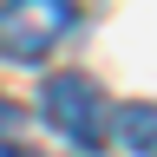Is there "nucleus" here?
I'll use <instances>...</instances> for the list:
<instances>
[{"instance_id":"nucleus-1","label":"nucleus","mask_w":157,"mask_h":157,"mask_svg":"<svg viewBox=\"0 0 157 157\" xmlns=\"http://www.w3.org/2000/svg\"><path fill=\"white\" fill-rule=\"evenodd\" d=\"M39 118L78 151H105L111 144V105L85 72H52L39 85Z\"/></svg>"},{"instance_id":"nucleus-2","label":"nucleus","mask_w":157,"mask_h":157,"mask_svg":"<svg viewBox=\"0 0 157 157\" xmlns=\"http://www.w3.org/2000/svg\"><path fill=\"white\" fill-rule=\"evenodd\" d=\"M72 20H78L72 0H0V59L7 66L46 59L72 33Z\"/></svg>"},{"instance_id":"nucleus-3","label":"nucleus","mask_w":157,"mask_h":157,"mask_svg":"<svg viewBox=\"0 0 157 157\" xmlns=\"http://www.w3.org/2000/svg\"><path fill=\"white\" fill-rule=\"evenodd\" d=\"M111 124H118V137H124L137 157H157V105H124Z\"/></svg>"},{"instance_id":"nucleus-4","label":"nucleus","mask_w":157,"mask_h":157,"mask_svg":"<svg viewBox=\"0 0 157 157\" xmlns=\"http://www.w3.org/2000/svg\"><path fill=\"white\" fill-rule=\"evenodd\" d=\"M0 157H39L26 144V111H20L13 98H0Z\"/></svg>"}]
</instances>
